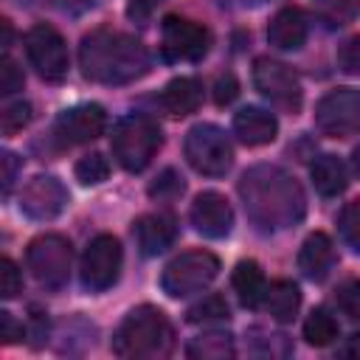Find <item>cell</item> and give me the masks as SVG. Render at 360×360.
Here are the masks:
<instances>
[{"label": "cell", "mask_w": 360, "mask_h": 360, "mask_svg": "<svg viewBox=\"0 0 360 360\" xmlns=\"http://www.w3.org/2000/svg\"><path fill=\"white\" fill-rule=\"evenodd\" d=\"M76 180L79 183H84V186H96V183H101V180H107V174H110V160L101 155V152H90V155H84V158H79L76 160Z\"/></svg>", "instance_id": "obj_27"}, {"label": "cell", "mask_w": 360, "mask_h": 360, "mask_svg": "<svg viewBox=\"0 0 360 360\" xmlns=\"http://www.w3.org/2000/svg\"><path fill=\"white\" fill-rule=\"evenodd\" d=\"M172 346H174V338H172L169 318L163 315V309L152 304L135 307L112 335V352L129 360H158V357H166Z\"/></svg>", "instance_id": "obj_3"}, {"label": "cell", "mask_w": 360, "mask_h": 360, "mask_svg": "<svg viewBox=\"0 0 360 360\" xmlns=\"http://www.w3.org/2000/svg\"><path fill=\"white\" fill-rule=\"evenodd\" d=\"M183 188H186L183 177L174 169H163L155 177V183L149 186V197H155V200H174L177 194H183Z\"/></svg>", "instance_id": "obj_29"}, {"label": "cell", "mask_w": 360, "mask_h": 360, "mask_svg": "<svg viewBox=\"0 0 360 360\" xmlns=\"http://www.w3.org/2000/svg\"><path fill=\"white\" fill-rule=\"evenodd\" d=\"M264 307H267L270 318H276L278 323H287V321L295 318V312L301 307V292L292 281H276V284L267 287Z\"/></svg>", "instance_id": "obj_23"}, {"label": "cell", "mask_w": 360, "mask_h": 360, "mask_svg": "<svg viewBox=\"0 0 360 360\" xmlns=\"http://www.w3.org/2000/svg\"><path fill=\"white\" fill-rule=\"evenodd\" d=\"M338 354H340V357H354V360H360V332H354L352 338H346V343L338 349Z\"/></svg>", "instance_id": "obj_40"}, {"label": "cell", "mask_w": 360, "mask_h": 360, "mask_svg": "<svg viewBox=\"0 0 360 360\" xmlns=\"http://www.w3.org/2000/svg\"><path fill=\"white\" fill-rule=\"evenodd\" d=\"M28 121H31V104L28 101H14V104H8L0 112V129H3V135L20 132Z\"/></svg>", "instance_id": "obj_30"}, {"label": "cell", "mask_w": 360, "mask_h": 360, "mask_svg": "<svg viewBox=\"0 0 360 360\" xmlns=\"http://www.w3.org/2000/svg\"><path fill=\"white\" fill-rule=\"evenodd\" d=\"M20 290H22V276H20L17 264L11 259H3L0 262V295L3 298H14Z\"/></svg>", "instance_id": "obj_32"}, {"label": "cell", "mask_w": 360, "mask_h": 360, "mask_svg": "<svg viewBox=\"0 0 360 360\" xmlns=\"http://www.w3.org/2000/svg\"><path fill=\"white\" fill-rule=\"evenodd\" d=\"M0 28H3V48L11 45V22L8 20H0Z\"/></svg>", "instance_id": "obj_41"}, {"label": "cell", "mask_w": 360, "mask_h": 360, "mask_svg": "<svg viewBox=\"0 0 360 360\" xmlns=\"http://www.w3.org/2000/svg\"><path fill=\"white\" fill-rule=\"evenodd\" d=\"M267 39L278 51H298L307 42V20L298 8H281L267 25Z\"/></svg>", "instance_id": "obj_19"}, {"label": "cell", "mask_w": 360, "mask_h": 360, "mask_svg": "<svg viewBox=\"0 0 360 360\" xmlns=\"http://www.w3.org/2000/svg\"><path fill=\"white\" fill-rule=\"evenodd\" d=\"M233 132L245 146H264L276 138L278 124L262 107H245L233 115Z\"/></svg>", "instance_id": "obj_17"}, {"label": "cell", "mask_w": 360, "mask_h": 360, "mask_svg": "<svg viewBox=\"0 0 360 360\" xmlns=\"http://www.w3.org/2000/svg\"><path fill=\"white\" fill-rule=\"evenodd\" d=\"M225 318H228V301L222 295H217V292L205 295L202 301H197L186 312L188 323H208V321H225Z\"/></svg>", "instance_id": "obj_26"}, {"label": "cell", "mask_w": 360, "mask_h": 360, "mask_svg": "<svg viewBox=\"0 0 360 360\" xmlns=\"http://www.w3.org/2000/svg\"><path fill=\"white\" fill-rule=\"evenodd\" d=\"M335 264V248H332V239L323 233V231H315L304 239L301 250H298V267L307 278L312 281H321L326 278V273L332 270Z\"/></svg>", "instance_id": "obj_18"}, {"label": "cell", "mask_w": 360, "mask_h": 360, "mask_svg": "<svg viewBox=\"0 0 360 360\" xmlns=\"http://www.w3.org/2000/svg\"><path fill=\"white\" fill-rule=\"evenodd\" d=\"M121 262H124L121 242L110 233H98L82 256V267H79L82 270V284L90 292H101V290L112 287L118 281Z\"/></svg>", "instance_id": "obj_11"}, {"label": "cell", "mask_w": 360, "mask_h": 360, "mask_svg": "<svg viewBox=\"0 0 360 360\" xmlns=\"http://www.w3.org/2000/svg\"><path fill=\"white\" fill-rule=\"evenodd\" d=\"M253 84L278 110L292 112V115L301 110V101H304L301 82L284 62H276L270 56H259L253 62Z\"/></svg>", "instance_id": "obj_8"}, {"label": "cell", "mask_w": 360, "mask_h": 360, "mask_svg": "<svg viewBox=\"0 0 360 360\" xmlns=\"http://www.w3.org/2000/svg\"><path fill=\"white\" fill-rule=\"evenodd\" d=\"M17 90H22V70L17 68L14 59L3 56V62H0V93L3 96H11Z\"/></svg>", "instance_id": "obj_33"}, {"label": "cell", "mask_w": 360, "mask_h": 360, "mask_svg": "<svg viewBox=\"0 0 360 360\" xmlns=\"http://www.w3.org/2000/svg\"><path fill=\"white\" fill-rule=\"evenodd\" d=\"M352 166H354V172L360 174V146H354V152H352Z\"/></svg>", "instance_id": "obj_42"}, {"label": "cell", "mask_w": 360, "mask_h": 360, "mask_svg": "<svg viewBox=\"0 0 360 360\" xmlns=\"http://www.w3.org/2000/svg\"><path fill=\"white\" fill-rule=\"evenodd\" d=\"M79 65L84 79L98 84H127L149 70L146 48L121 31L98 28L87 34L79 45Z\"/></svg>", "instance_id": "obj_2"}, {"label": "cell", "mask_w": 360, "mask_h": 360, "mask_svg": "<svg viewBox=\"0 0 360 360\" xmlns=\"http://www.w3.org/2000/svg\"><path fill=\"white\" fill-rule=\"evenodd\" d=\"M315 127L329 138H349L360 132V90L338 87L315 107Z\"/></svg>", "instance_id": "obj_9"}, {"label": "cell", "mask_w": 360, "mask_h": 360, "mask_svg": "<svg viewBox=\"0 0 360 360\" xmlns=\"http://www.w3.org/2000/svg\"><path fill=\"white\" fill-rule=\"evenodd\" d=\"M191 225L208 236V239H222L231 233V225H233V211L228 205V200L219 194V191H202L197 194V200L191 202Z\"/></svg>", "instance_id": "obj_15"}, {"label": "cell", "mask_w": 360, "mask_h": 360, "mask_svg": "<svg viewBox=\"0 0 360 360\" xmlns=\"http://www.w3.org/2000/svg\"><path fill=\"white\" fill-rule=\"evenodd\" d=\"M304 338L309 346H329L338 338V321L326 309H315L304 323Z\"/></svg>", "instance_id": "obj_25"}, {"label": "cell", "mask_w": 360, "mask_h": 360, "mask_svg": "<svg viewBox=\"0 0 360 360\" xmlns=\"http://www.w3.org/2000/svg\"><path fill=\"white\" fill-rule=\"evenodd\" d=\"M239 194L245 200L248 217L264 228H287L304 217V191L292 174L278 166H253L239 180Z\"/></svg>", "instance_id": "obj_1"}, {"label": "cell", "mask_w": 360, "mask_h": 360, "mask_svg": "<svg viewBox=\"0 0 360 360\" xmlns=\"http://www.w3.org/2000/svg\"><path fill=\"white\" fill-rule=\"evenodd\" d=\"M132 233H135V245L143 256H158L174 242L177 225L169 214H143L132 225Z\"/></svg>", "instance_id": "obj_16"}, {"label": "cell", "mask_w": 360, "mask_h": 360, "mask_svg": "<svg viewBox=\"0 0 360 360\" xmlns=\"http://www.w3.org/2000/svg\"><path fill=\"white\" fill-rule=\"evenodd\" d=\"M200 101H202V84L194 76H177L160 93V104L169 115H188L200 107Z\"/></svg>", "instance_id": "obj_20"}, {"label": "cell", "mask_w": 360, "mask_h": 360, "mask_svg": "<svg viewBox=\"0 0 360 360\" xmlns=\"http://www.w3.org/2000/svg\"><path fill=\"white\" fill-rule=\"evenodd\" d=\"M236 93H239V82L231 73H225L214 82V101L217 104H231L236 98Z\"/></svg>", "instance_id": "obj_35"}, {"label": "cell", "mask_w": 360, "mask_h": 360, "mask_svg": "<svg viewBox=\"0 0 360 360\" xmlns=\"http://www.w3.org/2000/svg\"><path fill=\"white\" fill-rule=\"evenodd\" d=\"M158 3H160V0H129L127 14H129L132 20H146V17L158 8Z\"/></svg>", "instance_id": "obj_39"}, {"label": "cell", "mask_w": 360, "mask_h": 360, "mask_svg": "<svg viewBox=\"0 0 360 360\" xmlns=\"http://www.w3.org/2000/svg\"><path fill=\"white\" fill-rule=\"evenodd\" d=\"M208 28L186 20V17H166L160 25V51L169 62H197L208 51Z\"/></svg>", "instance_id": "obj_12"}, {"label": "cell", "mask_w": 360, "mask_h": 360, "mask_svg": "<svg viewBox=\"0 0 360 360\" xmlns=\"http://www.w3.org/2000/svg\"><path fill=\"white\" fill-rule=\"evenodd\" d=\"M25 53L39 79L62 82L68 76V45L53 25H34L25 34Z\"/></svg>", "instance_id": "obj_10"}, {"label": "cell", "mask_w": 360, "mask_h": 360, "mask_svg": "<svg viewBox=\"0 0 360 360\" xmlns=\"http://www.w3.org/2000/svg\"><path fill=\"white\" fill-rule=\"evenodd\" d=\"M186 354H188V357H202V360L233 357V340H231V335L211 332V335H202V338H197L194 343H188Z\"/></svg>", "instance_id": "obj_24"}, {"label": "cell", "mask_w": 360, "mask_h": 360, "mask_svg": "<svg viewBox=\"0 0 360 360\" xmlns=\"http://www.w3.org/2000/svg\"><path fill=\"white\" fill-rule=\"evenodd\" d=\"M338 62L346 73H360V34L357 37H349L340 51H338Z\"/></svg>", "instance_id": "obj_34"}, {"label": "cell", "mask_w": 360, "mask_h": 360, "mask_svg": "<svg viewBox=\"0 0 360 360\" xmlns=\"http://www.w3.org/2000/svg\"><path fill=\"white\" fill-rule=\"evenodd\" d=\"M219 273V259L208 250H186L174 256L160 276V287L172 298H183L205 290Z\"/></svg>", "instance_id": "obj_6"}, {"label": "cell", "mask_w": 360, "mask_h": 360, "mask_svg": "<svg viewBox=\"0 0 360 360\" xmlns=\"http://www.w3.org/2000/svg\"><path fill=\"white\" fill-rule=\"evenodd\" d=\"M231 284H233V290H236V295H239V301L245 304V307H259L262 301H264V295H267V281H264V273H262V267L256 264V262H239L236 267H233V276H231Z\"/></svg>", "instance_id": "obj_22"}, {"label": "cell", "mask_w": 360, "mask_h": 360, "mask_svg": "<svg viewBox=\"0 0 360 360\" xmlns=\"http://www.w3.org/2000/svg\"><path fill=\"white\" fill-rule=\"evenodd\" d=\"M65 205H68V188L51 174H37L20 191L22 214L31 219H39V222L59 217L65 211Z\"/></svg>", "instance_id": "obj_13"}, {"label": "cell", "mask_w": 360, "mask_h": 360, "mask_svg": "<svg viewBox=\"0 0 360 360\" xmlns=\"http://www.w3.org/2000/svg\"><path fill=\"white\" fill-rule=\"evenodd\" d=\"M51 6H53L56 11H62V14H70V17H76V14H84V11H90V8L96 6V0H51Z\"/></svg>", "instance_id": "obj_38"}, {"label": "cell", "mask_w": 360, "mask_h": 360, "mask_svg": "<svg viewBox=\"0 0 360 360\" xmlns=\"http://www.w3.org/2000/svg\"><path fill=\"white\" fill-rule=\"evenodd\" d=\"M70 262H73L70 242L59 233H42L25 250V264L31 276L48 290H59L68 284Z\"/></svg>", "instance_id": "obj_7"}, {"label": "cell", "mask_w": 360, "mask_h": 360, "mask_svg": "<svg viewBox=\"0 0 360 360\" xmlns=\"http://www.w3.org/2000/svg\"><path fill=\"white\" fill-rule=\"evenodd\" d=\"M338 228H340L343 242H346L352 250L360 253V197L343 205V211H340V217H338Z\"/></svg>", "instance_id": "obj_28"}, {"label": "cell", "mask_w": 360, "mask_h": 360, "mask_svg": "<svg viewBox=\"0 0 360 360\" xmlns=\"http://www.w3.org/2000/svg\"><path fill=\"white\" fill-rule=\"evenodd\" d=\"M309 177H312V186L318 188V194H323V197H338L349 186L346 166H343V160L338 155H321L312 163Z\"/></svg>", "instance_id": "obj_21"}, {"label": "cell", "mask_w": 360, "mask_h": 360, "mask_svg": "<svg viewBox=\"0 0 360 360\" xmlns=\"http://www.w3.org/2000/svg\"><path fill=\"white\" fill-rule=\"evenodd\" d=\"M186 160L205 177H222L233 163V146L217 124H194L186 132Z\"/></svg>", "instance_id": "obj_5"}, {"label": "cell", "mask_w": 360, "mask_h": 360, "mask_svg": "<svg viewBox=\"0 0 360 360\" xmlns=\"http://www.w3.org/2000/svg\"><path fill=\"white\" fill-rule=\"evenodd\" d=\"M107 127V112L101 104H76L65 112H59L56 124H53V135L65 143V146H76V143H87L96 141Z\"/></svg>", "instance_id": "obj_14"}, {"label": "cell", "mask_w": 360, "mask_h": 360, "mask_svg": "<svg viewBox=\"0 0 360 360\" xmlns=\"http://www.w3.org/2000/svg\"><path fill=\"white\" fill-rule=\"evenodd\" d=\"M11 3H17V6H28L31 0H11Z\"/></svg>", "instance_id": "obj_43"}, {"label": "cell", "mask_w": 360, "mask_h": 360, "mask_svg": "<svg viewBox=\"0 0 360 360\" xmlns=\"http://www.w3.org/2000/svg\"><path fill=\"white\" fill-rule=\"evenodd\" d=\"M338 309L349 321H360V281H343L338 287Z\"/></svg>", "instance_id": "obj_31"}, {"label": "cell", "mask_w": 360, "mask_h": 360, "mask_svg": "<svg viewBox=\"0 0 360 360\" xmlns=\"http://www.w3.org/2000/svg\"><path fill=\"white\" fill-rule=\"evenodd\" d=\"M112 155L127 172H143L160 149V129L146 115H127L112 129Z\"/></svg>", "instance_id": "obj_4"}, {"label": "cell", "mask_w": 360, "mask_h": 360, "mask_svg": "<svg viewBox=\"0 0 360 360\" xmlns=\"http://www.w3.org/2000/svg\"><path fill=\"white\" fill-rule=\"evenodd\" d=\"M17 169H20V158L14 155V152H3L0 155V180H3V194H8L11 191V186H14V177H17Z\"/></svg>", "instance_id": "obj_36"}, {"label": "cell", "mask_w": 360, "mask_h": 360, "mask_svg": "<svg viewBox=\"0 0 360 360\" xmlns=\"http://www.w3.org/2000/svg\"><path fill=\"white\" fill-rule=\"evenodd\" d=\"M22 335H25L22 323L11 312H0V338H3V343H17V340H22Z\"/></svg>", "instance_id": "obj_37"}]
</instances>
